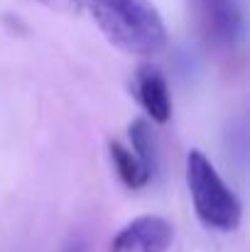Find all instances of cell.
Listing matches in <instances>:
<instances>
[{
	"instance_id": "cell-1",
	"label": "cell",
	"mask_w": 250,
	"mask_h": 252,
	"mask_svg": "<svg viewBox=\"0 0 250 252\" xmlns=\"http://www.w3.org/2000/svg\"><path fill=\"white\" fill-rule=\"evenodd\" d=\"M103 37L123 54L152 59L167 49V27L152 0H81Z\"/></svg>"
},
{
	"instance_id": "cell-2",
	"label": "cell",
	"mask_w": 250,
	"mask_h": 252,
	"mask_svg": "<svg viewBox=\"0 0 250 252\" xmlns=\"http://www.w3.org/2000/svg\"><path fill=\"white\" fill-rule=\"evenodd\" d=\"M184 179L191 196L194 213L206 230L236 233L243 223V203L238 193L223 181L218 169L201 150H189L184 162Z\"/></svg>"
},
{
	"instance_id": "cell-3",
	"label": "cell",
	"mask_w": 250,
	"mask_h": 252,
	"mask_svg": "<svg viewBox=\"0 0 250 252\" xmlns=\"http://www.w3.org/2000/svg\"><path fill=\"white\" fill-rule=\"evenodd\" d=\"M191 25L211 52H233L243 37V12L236 0H186Z\"/></svg>"
},
{
	"instance_id": "cell-4",
	"label": "cell",
	"mask_w": 250,
	"mask_h": 252,
	"mask_svg": "<svg viewBox=\"0 0 250 252\" xmlns=\"http://www.w3.org/2000/svg\"><path fill=\"white\" fill-rule=\"evenodd\" d=\"M174 243V225L165 216L145 213L128 220L110 240V252H167Z\"/></svg>"
},
{
	"instance_id": "cell-5",
	"label": "cell",
	"mask_w": 250,
	"mask_h": 252,
	"mask_svg": "<svg viewBox=\"0 0 250 252\" xmlns=\"http://www.w3.org/2000/svg\"><path fill=\"white\" fill-rule=\"evenodd\" d=\"M135 95L140 108L145 110V115L157 123L165 125L172 118V93L167 86L165 74L152 66V64H143L135 71Z\"/></svg>"
},
{
	"instance_id": "cell-6",
	"label": "cell",
	"mask_w": 250,
	"mask_h": 252,
	"mask_svg": "<svg viewBox=\"0 0 250 252\" xmlns=\"http://www.w3.org/2000/svg\"><path fill=\"white\" fill-rule=\"evenodd\" d=\"M108 152H110L113 169H115V174H118V179L123 181L125 189L138 191V189H145V186L150 184L152 171L140 162V157L130 150V145H123V142H118V140H110Z\"/></svg>"
},
{
	"instance_id": "cell-7",
	"label": "cell",
	"mask_w": 250,
	"mask_h": 252,
	"mask_svg": "<svg viewBox=\"0 0 250 252\" xmlns=\"http://www.w3.org/2000/svg\"><path fill=\"white\" fill-rule=\"evenodd\" d=\"M128 137H130V150L140 157V162L155 174L157 169V142H155V135H152V127L147 120L138 118L130 123L128 127Z\"/></svg>"
},
{
	"instance_id": "cell-8",
	"label": "cell",
	"mask_w": 250,
	"mask_h": 252,
	"mask_svg": "<svg viewBox=\"0 0 250 252\" xmlns=\"http://www.w3.org/2000/svg\"><path fill=\"white\" fill-rule=\"evenodd\" d=\"M30 2H37L47 10H54V12H64V15H76L83 10L81 0H30Z\"/></svg>"
},
{
	"instance_id": "cell-9",
	"label": "cell",
	"mask_w": 250,
	"mask_h": 252,
	"mask_svg": "<svg viewBox=\"0 0 250 252\" xmlns=\"http://www.w3.org/2000/svg\"><path fill=\"white\" fill-rule=\"evenodd\" d=\"M62 252H86V243H83V238H71V240L62 248Z\"/></svg>"
}]
</instances>
